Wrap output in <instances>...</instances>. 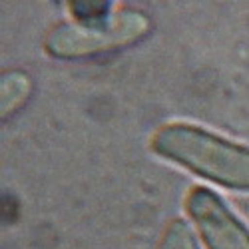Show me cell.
<instances>
[{"label": "cell", "instance_id": "obj_5", "mask_svg": "<svg viewBox=\"0 0 249 249\" xmlns=\"http://www.w3.org/2000/svg\"><path fill=\"white\" fill-rule=\"evenodd\" d=\"M156 249H197V241L183 219H172L165 225Z\"/></svg>", "mask_w": 249, "mask_h": 249}, {"label": "cell", "instance_id": "obj_4", "mask_svg": "<svg viewBox=\"0 0 249 249\" xmlns=\"http://www.w3.org/2000/svg\"><path fill=\"white\" fill-rule=\"evenodd\" d=\"M30 92V82L24 74H8L2 78V114H10L20 108Z\"/></svg>", "mask_w": 249, "mask_h": 249}, {"label": "cell", "instance_id": "obj_1", "mask_svg": "<svg viewBox=\"0 0 249 249\" xmlns=\"http://www.w3.org/2000/svg\"><path fill=\"white\" fill-rule=\"evenodd\" d=\"M160 158L215 185L249 192V148L188 122L165 124L150 140Z\"/></svg>", "mask_w": 249, "mask_h": 249}, {"label": "cell", "instance_id": "obj_3", "mask_svg": "<svg viewBox=\"0 0 249 249\" xmlns=\"http://www.w3.org/2000/svg\"><path fill=\"white\" fill-rule=\"evenodd\" d=\"M185 212L207 249H249V227L215 192L192 188L185 196Z\"/></svg>", "mask_w": 249, "mask_h": 249}, {"label": "cell", "instance_id": "obj_2", "mask_svg": "<svg viewBox=\"0 0 249 249\" xmlns=\"http://www.w3.org/2000/svg\"><path fill=\"white\" fill-rule=\"evenodd\" d=\"M150 18L126 8L104 24H60L44 38V50L58 60H84L138 44L150 34Z\"/></svg>", "mask_w": 249, "mask_h": 249}, {"label": "cell", "instance_id": "obj_6", "mask_svg": "<svg viewBox=\"0 0 249 249\" xmlns=\"http://www.w3.org/2000/svg\"><path fill=\"white\" fill-rule=\"evenodd\" d=\"M76 18V24H104L110 22L112 2H68L66 4Z\"/></svg>", "mask_w": 249, "mask_h": 249}]
</instances>
